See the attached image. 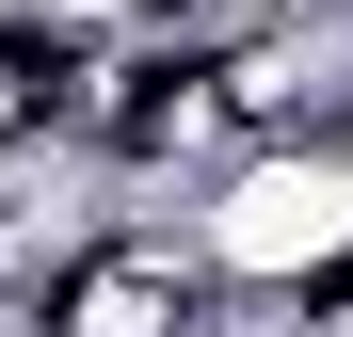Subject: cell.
<instances>
[{
    "label": "cell",
    "instance_id": "7a4b0ae2",
    "mask_svg": "<svg viewBox=\"0 0 353 337\" xmlns=\"http://www.w3.org/2000/svg\"><path fill=\"white\" fill-rule=\"evenodd\" d=\"M81 81H97V48H81V32H48L32 0H0V177L65 145V112H81Z\"/></svg>",
    "mask_w": 353,
    "mask_h": 337
},
{
    "label": "cell",
    "instance_id": "3957f363",
    "mask_svg": "<svg viewBox=\"0 0 353 337\" xmlns=\"http://www.w3.org/2000/svg\"><path fill=\"white\" fill-rule=\"evenodd\" d=\"M337 161H353V129H337Z\"/></svg>",
    "mask_w": 353,
    "mask_h": 337
},
{
    "label": "cell",
    "instance_id": "6da1fadb",
    "mask_svg": "<svg viewBox=\"0 0 353 337\" xmlns=\"http://www.w3.org/2000/svg\"><path fill=\"white\" fill-rule=\"evenodd\" d=\"M193 241L225 273V305H305L353 273V161L337 145H241L193 193Z\"/></svg>",
    "mask_w": 353,
    "mask_h": 337
}]
</instances>
